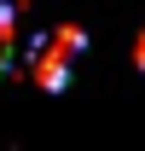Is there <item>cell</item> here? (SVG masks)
<instances>
[{
    "label": "cell",
    "instance_id": "1",
    "mask_svg": "<svg viewBox=\"0 0 145 151\" xmlns=\"http://www.w3.org/2000/svg\"><path fill=\"white\" fill-rule=\"evenodd\" d=\"M75 58H81V29H52V35L29 52V70H35L41 87L58 93V87L70 81V64H75Z\"/></svg>",
    "mask_w": 145,
    "mask_h": 151
},
{
    "label": "cell",
    "instance_id": "2",
    "mask_svg": "<svg viewBox=\"0 0 145 151\" xmlns=\"http://www.w3.org/2000/svg\"><path fill=\"white\" fill-rule=\"evenodd\" d=\"M139 70H145V35H139Z\"/></svg>",
    "mask_w": 145,
    "mask_h": 151
}]
</instances>
